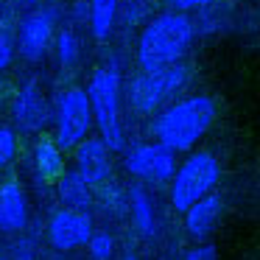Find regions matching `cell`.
<instances>
[{"instance_id": "obj_14", "label": "cell", "mask_w": 260, "mask_h": 260, "mask_svg": "<svg viewBox=\"0 0 260 260\" xmlns=\"http://www.w3.org/2000/svg\"><path fill=\"white\" fill-rule=\"evenodd\" d=\"M56 196L68 210L87 213L92 207V185H87L79 171H62V176L56 179Z\"/></svg>"}, {"instance_id": "obj_10", "label": "cell", "mask_w": 260, "mask_h": 260, "mask_svg": "<svg viewBox=\"0 0 260 260\" xmlns=\"http://www.w3.org/2000/svg\"><path fill=\"white\" fill-rule=\"evenodd\" d=\"M12 112H14V123L23 132H42L48 126V120L53 118V109L48 104L45 92L34 81L20 87V92L14 95Z\"/></svg>"}, {"instance_id": "obj_5", "label": "cell", "mask_w": 260, "mask_h": 260, "mask_svg": "<svg viewBox=\"0 0 260 260\" xmlns=\"http://www.w3.org/2000/svg\"><path fill=\"white\" fill-rule=\"evenodd\" d=\"M187 84V68L182 62L171 64L165 70H157V73H137L135 79L129 81V104L135 112L140 115H151L162 107L168 98H174L182 87Z\"/></svg>"}, {"instance_id": "obj_4", "label": "cell", "mask_w": 260, "mask_h": 260, "mask_svg": "<svg viewBox=\"0 0 260 260\" xmlns=\"http://www.w3.org/2000/svg\"><path fill=\"white\" fill-rule=\"evenodd\" d=\"M221 179V165L210 151H193L171 176V204L185 213L190 204L213 193Z\"/></svg>"}, {"instance_id": "obj_22", "label": "cell", "mask_w": 260, "mask_h": 260, "mask_svg": "<svg viewBox=\"0 0 260 260\" xmlns=\"http://www.w3.org/2000/svg\"><path fill=\"white\" fill-rule=\"evenodd\" d=\"M14 51H17V45H14L12 34H9L6 28H0V70H6L9 64H12Z\"/></svg>"}, {"instance_id": "obj_25", "label": "cell", "mask_w": 260, "mask_h": 260, "mask_svg": "<svg viewBox=\"0 0 260 260\" xmlns=\"http://www.w3.org/2000/svg\"><path fill=\"white\" fill-rule=\"evenodd\" d=\"M185 260H215V249L204 243V246H196V249H190Z\"/></svg>"}, {"instance_id": "obj_15", "label": "cell", "mask_w": 260, "mask_h": 260, "mask_svg": "<svg viewBox=\"0 0 260 260\" xmlns=\"http://www.w3.org/2000/svg\"><path fill=\"white\" fill-rule=\"evenodd\" d=\"M34 171L42 182H56L64 171V154L51 137H40L34 146Z\"/></svg>"}, {"instance_id": "obj_8", "label": "cell", "mask_w": 260, "mask_h": 260, "mask_svg": "<svg viewBox=\"0 0 260 260\" xmlns=\"http://www.w3.org/2000/svg\"><path fill=\"white\" fill-rule=\"evenodd\" d=\"M53 25H56V9H51V6H37L20 20L17 51L28 62H40L48 53L51 40H53Z\"/></svg>"}, {"instance_id": "obj_24", "label": "cell", "mask_w": 260, "mask_h": 260, "mask_svg": "<svg viewBox=\"0 0 260 260\" xmlns=\"http://www.w3.org/2000/svg\"><path fill=\"white\" fill-rule=\"evenodd\" d=\"M143 14H146V3H143V0H129V14H126V23L135 25Z\"/></svg>"}, {"instance_id": "obj_28", "label": "cell", "mask_w": 260, "mask_h": 260, "mask_svg": "<svg viewBox=\"0 0 260 260\" xmlns=\"http://www.w3.org/2000/svg\"><path fill=\"white\" fill-rule=\"evenodd\" d=\"M126 260H137V257H132V254H129V257H126Z\"/></svg>"}, {"instance_id": "obj_21", "label": "cell", "mask_w": 260, "mask_h": 260, "mask_svg": "<svg viewBox=\"0 0 260 260\" xmlns=\"http://www.w3.org/2000/svg\"><path fill=\"white\" fill-rule=\"evenodd\" d=\"M14 157H17V135L9 126H0V168L12 165Z\"/></svg>"}, {"instance_id": "obj_13", "label": "cell", "mask_w": 260, "mask_h": 260, "mask_svg": "<svg viewBox=\"0 0 260 260\" xmlns=\"http://www.w3.org/2000/svg\"><path fill=\"white\" fill-rule=\"evenodd\" d=\"M221 210H224V202H221L218 193H207L204 199H199L196 204H190V207L185 210L187 232H190L196 241H204V238L215 230V224H218Z\"/></svg>"}, {"instance_id": "obj_26", "label": "cell", "mask_w": 260, "mask_h": 260, "mask_svg": "<svg viewBox=\"0 0 260 260\" xmlns=\"http://www.w3.org/2000/svg\"><path fill=\"white\" fill-rule=\"evenodd\" d=\"M14 6H17V9H28V12H31V9L42 6V0H14Z\"/></svg>"}, {"instance_id": "obj_11", "label": "cell", "mask_w": 260, "mask_h": 260, "mask_svg": "<svg viewBox=\"0 0 260 260\" xmlns=\"http://www.w3.org/2000/svg\"><path fill=\"white\" fill-rule=\"evenodd\" d=\"M76 151V171L87 179V185L98 187L101 182L109 179L112 174V151L107 148V143L101 137H84Z\"/></svg>"}, {"instance_id": "obj_18", "label": "cell", "mask_w": 260, "mask_h": 260, "mask_svg": "<svg viewBox=\"0 0 260 260\" xmlns=\"http://www.w3.org/2000/svg\"><path fill=\"white\" fill-rule=\"evenodd\" d=\"M79 37H76V31L70 28H62L56 34V56H59V64L62 68H73L76 62H79Z\"/></svg>"}, {"instance_id": "obj_20", "label": "cell", "mask_w": 260, "mask_h": 260, "mask_svg": "<svg viewBox=\"0 0 260 260\" xmlns=\"http://www.w3.org/2000/svg\"><path fill=\"white\" fill-rule=\"evenodd\" d=\"M87 246H90L92 260H109V257H112V252H115V241H112V235H109V232H104V230L92 232L90 241H87Z\"/></svg>"}, {"instance_id": "obj_27", "label": "cell", "mask_w": 260, "mask_h": 260, "mask_svg": "<svg viewBox=\"0 0 260 260\" xmlns=\"http://www.w3.org/2000/svg\"><path fill=\"white\" fill-rule=\"evenodd\" d=\"M3 17H6V0H0V28H3Z\"/></svg>"}, {"instance_id": "obj_12", "label": "cell", "mask_w": 260, "mask_h": 260, "mask_svg": "<svg viewBox=\"0 0 260 260\" xmlns=\"http://www.w3.org/2000/svg\"><path fill=\"white\" fill-rule=\"evenodd\" d=\"M25 224H28V210H25V196L20 182H0V230L20 232Z\"/></svg>"}, {"instance_id": "obj_7", "label": "cell", "mask_w": 260, "mask_h": 260, "mask_svg": "<svg viewBox=\"0 0 260 260\" xmlns=\"http://www.w3.org/2000/svg\"><path fill=\"white\" fill-rule=\"evenodd\" d=\"M126 171L143 182L162 185L176 171V151L165 148L162 143H140L126 154Z\"/></svg>"}, {"instance_id": "obj_19", "label": "cell", "mask_w": 260, "mask_h": 260, "mask_svg": "<svg viewBox=\"0 0 260 260\" xmlns=\"http://www.w3.org/2000/svg\"><path fill=\"white\" fill-rule=\"evenodd\" d=\"M98 202H101V207L107 210V213L112 215H120L126 210V193L120 185H115V182H101L98 185Z\"/></svg>"}, {"instance_id": "obj_1", "label": "cell", "mask_w": 260, "mask_h": 260, "mask_svg": "<svg viewBox=\"0 0 260 260\" xmlns=\"http://www.w3.org/2000/svg\"><path fill=\"white\" fill-rule=\"evenodd\" d=\"M196 34V25L185 12H168L146 23L137 40V64L143 73H157L182 62Z\"/></svg>"}, {"instance_id": "obj_9", "label": "cell", "mask_w": 260, "mask_h": 260, "mask_svg": "<svg viewBox=\"0 0 260 260\" xmlns=\"http://www.w3.org/2000/svg\"><path fill=\"white\" fill-rule=\"evenodd\" d=\"M92 218L90 213H81V210H56L48 221V241L51 246L62 249V252H70V249L87 246L92 235Z\"/></svg>"}, {"instance_id": "obj_3", "label": "cell", "mask_w": 260, "mask_h": 260, "mask_svg": "<svg viewBox=\"0 0 260 260\" xmlns=\"http://www.w3.org/2000/svg\"><path fill=\"white\" fill-rule=\"evenodd\" d=\"M87 98L92 107V120L98 123L101 140L109 151L123 148V126H120V76L115 68H98L90 76Z\"/></svg>"}, {"instance_id": "obj_17", "label": "cell", "mask_w": 260, "mask_h": 260, "mask_svg": "<svg viewBox=\"0 0 260 260\" xmlns=\"http://www.w3.org/2000/svg\"><path fill=\"white\" fill-rule=\"evenodd\" d=\"M129 207H132V218H135L137 230H140L143 235H154V207H151L148 193L143 190V185H132Z\"/></svg>"}, {"instance_id": "obj_2", "label": "cell", "mask_w": 260, "mask_h": 260, "mask_svg": "<svg viewBox=\"0 0 260 260\" xmlns=\"http://www.w3.org/2000/svg\"><path fill=\"white\" fill-rule=\"evenodd\" d=\"M215 120V104L210 95H190L171 104L154 118L151 132L157 143L171 151H190L210 132Z\"/></svg>"}, {"instance_id": "obj_6", "label": "cell", "mask_w": 260, "mask_h": 260, "mask_svg": "<svg viewBox=\"0 0 260 260\" xmlns=\"http://www.w3.org/2000/svg\"><path fill=\"white\" fill-rule=\"evenodd\" d=\"M92 129V107L87 90L70 87L56 98V146L73 151Z\"/></svg>"}, {"instance_id": "obj_23", "label": "cell", "mask_w": 260, "mask_h": 260, "mask_svg": "<svg viewBox=\"0 0 260 260\" xmlns=\"http://www.w3.org/2000/svg\"><path fill=\"white\" fill-rule=\"evenodd\" d=\"M174 12H193V9H204V6H215V3H226V0H168Z\"/></svg>"}, {"instance_id": "obj_29", "label": "cell", "mask_w": 260, "mask_h": 260, "mask_svg": "<svg viewBox=\"0 0 260 260\" xmlns=\"http://www.w3.org/2000/svg\"><path fill=\"white\" fill-rule=\"evenodd\" d=\"M0 90H3V81H0Z\"/></svg>"}, {"instance_id": "obj_16", "label": "cell", "mask_w": 260, "mask_h": 260, "mask_svg": "<svg viewBox=\"0 0 260 260\" xmlns=\"http://www.w3.org/2000/svg\"><path fill=\"white\" fill-rule=\"evenodd\" d=\"M118 6L120 0H90L87 3V25L98 42L109 40L115 28V17H118Z\"/></svg>"}]
</instances>
